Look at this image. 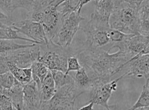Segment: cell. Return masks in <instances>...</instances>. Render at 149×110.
Here are the masks:
<instances>
[{
    "label": "cell",
    "instance_id": "6da1fadb",
    "mask_svg": "<svg viewBox=\"0 0 149 110\" xmlns=\"http://www.w3.org/2000/svg\"><path fill=\"white\" fill-rule=\"evenodd\" d=\"M73 52L74 56L77 58L88 74L91 87L111 81L130 59L126 53L121 49L113 54L102 49H77L73 50Z\"/></svg>",
    "mask_w": 149,
    "mask_h": 110
},
{
    "label": "cell",
    "instance_id": "7a4b0ae2",
    "mask_svg": "<svg viewBox=\"0 0 149 110\" xmlns=\"http://www.w3.org/2000/svg\"><path fill=\"white\" fill-rule=\"evenodd\" d=\"M142 1H114L109 19L110 27L125 34L139 33L138 11Z\"/></svg>",
    "mask_w": 149,
    "mask_h": 110
},
{
    "label": "cell",
    "instance_id": "3957f363",
    "mask_svg": "<svg viewBox=\"0 0 149 110\" xmlns=\"http://www.w3.org/2000/svg\"><path fill=\"white\" fill-rule=\"evenodd\" d=\"M63 0H45L41 6L27 14V19L42 24L49 42H52L61 26L63 17L57 10Z\"/></svg>",
    "mask_w": 149,
    "mask_h": 110
},
{
    "label": "cell",
    "instance_id": "277c9868",
    "mask_svg": "<svg viewBox=\"0 0 149 110\" xmlns=\"http://www.w3.org/2000/svg\"><path fill=\"white\" fill-rule=\"evenodd\" d=\"M81 30L85 36V41L81 47L77 49H102L110 52L113 49L110 41L109 26L99 23L90 18Z\"/></svg>",
    "mask_w": 149,
    "mask_h": 110
},
{
    "label": "cell",
    "instance_id": "5b68a950",
    "mask_svg": "<svg viewBox=\"0 0 149 110\" xmlns=\"http://www.w3.org/2000/svg\"><path fill=\"white\" fill-rule=\"evenodd\" d=\"M41 54L37 61L42 63L50 70H58L65 73L69 57L74 56L71 47L65 48L52 42L46 45H40Z\"/></svg>",
    "mask_w": 149,
    "mask_h": 110
},
{
    "label": "cell",
    "instance_id": "8992f818",
    "mask_svg": "<svg viewBox=\"0 0 149 110\" xmlns=\"http://www.w3.org/2000/svg\"><path fill=\"white\" fill-rule=\"evenodd\" d=\"M83 94L74 82L67 84L56 90L50 100L42 101L39 110H73L75 100Z\"/></svg>",
    "mask_w": 149,
    "mask_h": 110
},
{
    "label": "cell",
    "instance_id": "52a82bcc",
    "mask_svg": "<svg viewBox=\"0 0 149 110\" xmlns=\"http://www.w3.org/2000/svg\"><path fill=\"white\" fill-rule=\"evenodd\" d=\"M85 19L77 12L72 13L64 17L59 30L52 42L63 48L71 47L74 36L80 28V23Z\"/></svg>",
    "mask_w": 149,
    "mask_h": 110
},
{
    "label": "cell",
    "instance_id": "ba28073f",
    "mask_svg": "<svg viewBox=\"0 0 149 110\" xmlns=\"http://www.w3.org/2000/svg\"><path fill=\"white\" fill-rule=\"evenodd\" d=\"M41 50L40 45H36L17 50L3 59L18 67L30 68L34 63L38 61L41 54Z\"/></svg>",
    "mask_w": 149,
    "mask_h": 110
},
{
    "label": "cell",
    "instance_id": "9c48e42d",
    "mask_svg": "<svg viewBox=\"0 0 149 110\" xmlns=\"http://www.w3.org/2000/svg\"><path fill=\"white\" fill-rule=\"evenodd\" d=\"M12 25L18 33L24 34L37 45H46L49 43L44 28L39 22L26 19L13 22Z\"/></svg>",
    "mask_w": 149,
    "mask_h": 110
},
{
    "label": "cell",
    "instance_id": "30bf717a",
    "mask_svg": "<svg viewBox=\"0 0 149 110\" xmlns=\"http://www.w3.org/2000/svg\"><path fill=\"white\" fill-rule=\"evenodd\" d=\"M123 79V77L121 75L105 84L92 86L90 90V100L88 103L92 102L94 104L104 107L107 110L108 109V102L110 98L112 93L116 91L118 82Z\"/></svg>",
    "mask_w": 149,
    "mask_h": 110
},
{
    "label": "cell",
    "instance_id": "8fae6325",
    "mask_svg": "<svg viewBox=\"0 0 149 110\" xmlns=\"http://www.w3.org/2000/svg\"><path fill=\"white\" fill-rule=\"evenodd\" d=\"M149 54L136 56L130 59L125 63L121 71L126 69L122 74L123 79L130 77L149 79Z\"/></svg>",
    "mask_w": 149,
    "mask_h": 110
},
{
    "label": "cell",
    "instance_id": "7c38bea8",
    "mask_svg": "<svg viewBox=\"0 0 149 110\" xmlns=\"http://www.w3.org/2000/svg\"><path fill=\"white\" fill-rule=\"evenodd\" d=\"M118 49L124 51L130 59L137 56L148 54L149 36L132 34Z\"/></svg>",
    "mask_w": 149,
    "mask_h": 110
},
{
    "label": "cell",
    "instance_id": "4fadbf2b",
    "mask_svg": "<svg viewBox=\"0 0 149 110\" xmlns=\"http://www.w3.org/2000/svg\"><path fill=\"white\" fill-rule=\"evenodd\" d=\"M22 110H39L42 100L40 89L33 80L23 85Z\"/></svg>",
    "mask_w": 149,
    "mask_h": 110
},
{
    "label": "cell",
    "instance_id": "5bb4252c",
    "mask_svg": "<svg viewBox=\"0 0 149 110\" xmlns=\"http://www.w3.org/2000/svg\"><path fill=\"white\" fill-rule=\"evenodd\" d=\"M93 1L95 10L91 14V17L102 23L109 24L110 17L114 7V1L96 0Z\"/></svg>",
    "mask_w": 149,
    "mask_h": 110
},
{
    "label": "cell",
    "instance_id": "9a60e30c",
    "mask_svg": "<svg viewBox=\"0 0 149 110\" xmlns=\"http://www.w3.org/2000/svg\"><path fill=\"white\" fill-rule=\"evenodd\" d=\"M33 0L30 1H13L0 0V10L12 21L13 13L18 8L24 9L29 12L32 8Z\"/></svg>",
    "mask_w": 149,
    "mask_h": 110
},
{
    "label": "cell",
    "instance_id": "2e32d148",
    "mask_svg": "<svg viewBox=\"0 0 149 110\" xmlns=\"http://www.w3.org/2000/svg\"><path fill=\"white\" fill-rule=\"evenodd\" d=\"M12 23V21L9 19H0V39L20 40L37 44L29 38L19 35L17 31L13 27Z\"/></svg>",
    "mask_w": 149,
    "mask_h": 110
},
{
    "label": "cell",
    "instance_id": "e0dca14e",
    "mask_svg": "<svg viewBox=\"0 0 149 110\" xmlns=\"http://www.w3.org/2000/svg\"><path fill=\"white\" fill-rule=\"evenodd\" d=\"M139 33L144 36L149 34V1H142L138 11Z\"/></svg>",
    "mask_w": 149,
    "mask_h": 110
},
{
    "label": "cell",
    "instance_id": "ac0fdd59",
    "mask_svg": "<svg viewBox=\"0 0 149 110\" xmlns=\"http://www.w3.org/2000/svg\"><path fill=\"white\" fill-rule=\"evenodd\" d=\"M23 88V85L17 81L10 89H3L2 93L9 98L16 110H22Z\"/></svg>",
    "mask_w": 149,
    "mask_h": 110
},
{
    "label": "cell",
    "instance_id": "d6986e66",
    "mask_svg": "<svg viewBox=\"0 0 149 110\" xmlns=\"http://www.w3.org/2000/svg\"><path fill=\"white\" fill-rule=\"evenodd\" d=\"M37 44H19L13 40L0 39V60L4 58L17 50L33 47Z\"/></svg>",
    "mask_w": 149,
    "mask_h": 110
},
{
    "label": "cell",
    "instance_id": "ffe728a7",
    "mask_svg": "<svg viewBox=\"0 0 149 110\" xmlns=\"http://www.w3.org/2000/svg\"><path fill=\"white\" fill-rule=\"evenodd\" d=\"M8 64L10 72L20 84L24 85L32 81V73L31 68H21L8 63Z\"/></svg>",
    "mask_w": 149,
    "mask_h": 110
},
{
    "label": "cell",
    "instance_id": "44dd1931",
    "mask_svg": "<svg viewBox=\"0 0 149 110\" xmlns=\"http://www.w3.org/2000/svg\"><path fill=\"white\" fill-rule=\"evenodd\" d=\"M74 72L75 73L73 74L71 72L69 73L73 77L74 83L76 87L83 93L90 90L92 84L85 69L82 67L80 70Z\"/></svg>",
    "mask_w": 149,
    "mask_h": 110
},
{
    "label": "cell",
    "instance_id": "7402d4cb",
    "mask_svg": "<svg viewBox=\"0 0 149 110\" xmlns=\"http://www.w3.org/2000/svg\"><path fill=\"white\" fill-rule=\"evenodd\" d=\"M40 92L42 101H43L50 100L55 94V86L50 70L42 83Z\"/></svg>",
    "mask_w": 149,
    "mask_h": 110
},
{
    "label": "cell",
    "instance_id": "603a6c76",
    "mask_svg": "<svg viewBox=\"0 0 149 110\" xmlns=\"http://www.w3.org/2000/svg\"><path fill=\"white\" fill-rule=\"evenodd\" d=\"M30 68L32 70V80L40 89L42 83L50 70L42 63L38 61L34 63Z\"/></svg>",
    "mask_w": 149,
    "mask_h": 110
},
{
    "label": "cell",
    "instance_id": "cb8c5ba5",
    "mask_svg": "<svg viewBox=\"0 0 149 110\" xmlns=\"http://www.w3.org/2000/svg\"><path fill=\"white\" fill-rule=\"evenodd\" d=\"M80 0L63 1L57 7V10L64 18L72 13L77 12L79 13L78 11L80 8Z\"/></svg>",
    "mask_w": 149,
    "mask_h": 110
},
{
    "label": "cell",
    "instance_id": "d4e9b609",
    "mask_svg": "<svg viewBox=\"0 0 149 110\" xmlns=\"http://www.w3.org/2000/svg\"><path fill=\"white\" fill-rule=\"evenodd\" d=\"M55 83L56 90L67 84L74 82L72 74L70 73L66 74L58 70H50Z\"/></svg>",
    "mask_w": 149,
    "mask_h": 110
},
{
    "label": "cell",
    "instance_id": "484cf974",
    "mask_svg": "<svg viewBox=\"0 0 149 110\" xmlns=\"http://www.w3.org/2000/svg\"><path fill=\"white\" fill-rule=\"evenodd\" d=\"M149 79H146L141 95L136 103L128 110H134L140 108L149 107Z\"/></svg>",
    "mask_w": 149,
    "mask_h": 110
},
{
    "label": "cell",
    "instance_id": "4316f807",
    "mask_svg": "<svg viewBox=\"0 0 149 110\" xmlns=\"http://www.w3.org/2000/svg\"><path fill=\"white\" fill-rule=\"evenodd\" d=\"M17 80L10 72L0 74V87L3 89H9L12 87Z\"/></svg>",
    "mask_w": 149,
    "mask_h": 110
},
{
    "label": "cell",
    "instance_id": "83f0119b",
    "mask_svg": "<svg viewBox=\"0 0 149 110\" xmlns=\"http://www.w3.org/2000/svg\"><path fill=\"white\" fill-rule=\"evenodd\" d=\"M82 67L80 64L78 59L75 56H72L68 58L67 70L65 74H68L70 72H74L80 70Z\"/></svg>",
    "mask_w": 149,
    "mask_h": 110
},
{
    "label": "cell",
    "instance_id": "f1b7e54d",
    "mask_svg": "<svg viewBox=\"0 0 149 110\" xmlns=\"http://www.w3.org/2000/svg\"><path fill=\"white\" fill-rule=\"evenodd\" d=\"M0 110H16L8 97L0 92Z\"/></svg>",
    "mask_w": 149,
    "mask_h": 110
},
{
    "label": "cell",
    "instance_id": "f546056e",
    "mask_svg": "<svg viewBox=\"0 0 149 110\" xmlns=\"http://www.w3.org/2000/svg\"><path fill=\"white\" fill-rule=\"evenodd\" d=\"M10 71L7 62L3 59L0 60V74Z\"/></svg>",
    "mask_w": 149,
    "mask_h": 110
},
{
    "label": "cell",
    "instance_id": "4dcf8cb0",
    "mask_svg": "<svg viewBox=\"0 0 149 110\" xmlns=\"http://www.w3.org/2000/svg\"><path fill=\"white\" fill-rule=\"evenodd\" d=\"M94 104L92 102L88 103V104L85 105L83 107L80 108V109L78 110H93V106Z\"/></svg>",
    "mask_w": 149,
    "mask_h": 110
},
{
    "label": "cell",
    "instance_id": "1f68e13d",
    "mask_svg": "<svg viewBox=\"0 0 149 110\" xmlns=\"http://www.w3.org/2000/svg\"><path fill=\"white\" fill-rule=\"evenodd\" d=\"M0 19H9L8 17L0 10ZM10 20V19H9Z\"/></svg>",
    "mask_w": 149,
    "mask_h": 110
},
{
    "label": "cell",
    "instance_id": "d6a6232c",
    "mask_svg": "<svg viewBox=\"0 0 149 110\" xmlns=\"http://www.w3.org/2000/svg\"><path fill=\"white\" fill-rule=\"evenodd\" d=\"M107 110H118V109L116 106L115 105H113L109 106V107Z\"/></svg>",
    "mask_w": 149,
    "mask_h": 110
},
{
    "label": "cell",
    "instance_id": "836d02e7",
    "mask_svg": "<svg viewBox=\"0 0 149 110\" xmlns=\"http://www.w3.org/2000/svg\"><path fill=\"white\" fill-rule=\"evenodd\" d=\"M134 110H149V107H146L139 108Z\"/></svg>",
    "mask_w": 149,
    "mask_h": 110
}]
</instances>
